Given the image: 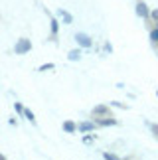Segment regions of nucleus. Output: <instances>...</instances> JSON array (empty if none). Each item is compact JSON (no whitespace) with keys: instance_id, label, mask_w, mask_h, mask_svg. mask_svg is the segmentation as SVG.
Wrapping results in <instances>:
<instances>
[{"instance_id":"obj_2","label":"nucleus","mask_w":158,"mask_h":160,"mask_svg":"<svg viewBox=\"0 0 158 160\" xmlns=\"http://www.w3.org/2000/svg\"><path fill=\"white\" fill-rule=\"evenodd\" d=\"M75 42H77L79 48H85V50L93 48V40H91V36L83 34V32H77V34H75Z\"/></svg>"},{"instance_id":"obj_12","label":"nucleus","mask_w":158,"mask_h":160,"mask_svg":"<svg viewBox=\"0 0 158 160\" xmlns=\"http://www.w3.org/2000/svg\"><path fill=\"white\" fill-rule=\"evenodd\" d=\"M95 134H91V132H85V137H83V142L85 144H91V142H95Z\"/></svg>"},{"instance_id":"obj_18","label":"nucleus","mask_w":158,"mask_h":160,"mask_svg":"<svg viewBox=\"0 0 158 160\" xmlns=\"http://www.w3.org/2000/svg\"><path fill=\"white\" fill-rule=\"evenodd\" d=\"M150 20H154L158 24V10H150Z\"/></svg>"},{"instance_id":"obj_5","label":"nucleus","mask_w":158,"mask_h":160,"mask_svg":"<svg viewBox=\"0 0 158 160\" xmlns=\"http://www.w3.org/2000/svg\"><path fill=\"white\" fill-rule=\"evenodd\" d=\"M97 122V127H115V125H119V121L117 119H113L111 115L109 117H101V119H93Z\"/></svg>"},{"instance_id":"obj_16","label":"nucleus","mask_w":158,"mask_h":160,"mask_svg":"<svg viewBox=\"0 0 158 160\" xmlns=\"http://www.w3.org/2000/svg\"><path fill=\"white\" fill-rule=\"evenodd\" d=\"M103 158H107V160H117L119 156L115 154V152H103Z\"/></svg>"},{"instance_id":"obj_9","label":"nucleus","mask_w":158,"mask_h":160,"mask_svg":"<svg viewBox=\"0 0 158 160\" xmlns=\"http://www.w3.org/2000/svg\"><path fill=\"white\" fill-rule=\"evenodd\" d=\"M67 59L69 61H79L81 59V48H73V50L67 53Z\"/></svg>"},{"instance_id":"obj_21","label":"nucleus","mask_w":158,"mask_h":160,"mask_svg":"<svg viewBox=\"0 0 158 160\" xmlns=\"http://www.w3.org/2000/svg\"><path fill=\"white\" fill-rule=\"evenodd\" d=\"M156 95H158V91H156Z\"/></svg>"},{"instance_id":"obj_10","label":"nucleus","mask_w":158,"mask_h":160,"mask_svg":"<svg viewBox=\"0 0 158 160\" xmlns=\"http://www.w3.org/2000/svg\"><path fill=\"white\" fill-rule=\"evenodd\" d=\"M57 30H59V24H57L56 18H52V38H56V36H57Z\"/></svg>"},{"instance_id":"obj_20","label":"nucleus","mask_w":158,"mask_h":160,"mask_svg":"<svg viewBox=\"0 0 158 160\" xmlns=\"http://www.w3.org/2000/svg\"><path fill=\"white\" fill-rule=\"evenodd\" d=\"M105 52L107 53H113V46L111 44H105Z\"/></svg>"},{"instance_id":"obj_11","label":"nucleus","mask_w":158,"mask_h":160,"mask_svg":"<svg viewBox=\"0 0 158 160\" xmlns=\"http://www.w3.org/2000/svg\"><path fill=\"white\" fill-rule=\"evenodd\" d=\"M24 117H26V119H28L30 122H32V125H36V115H34L30 109H26V111H24Z\"/></svg>"},{"instance_id":"obj_6","label":"nucleus","mask_w":158,"mask_h":160,"mask_svg":"<svg viewBox=\"0 0 158 160\" xmlns=\"http://www.w3.org/2000/svg\"><path fill=\"white\" fill-rule=\"evenodd\" d=\"M95 127H97L95 121H83V122H79V125H77V131L79 132H93Z\"/></svg>"},{"instance_id":"obj_17","label":"nucleus","mask_w":158,"mask_h":160,"mask_svg":"<svg viewBox=\"0 0 158 160\" xmlns=\"http://www.w3.org/2000/svg\"><path fill=\"white\" fill-rule=\"evenodd\" d=\"M53 67H56L53 63H44V65H40L38 71H50V69H53Z\"/></svg>"},{"instance_id":"obj_3","label":"nucleus","mask_w":158,"mask_h":160,"mask_svg":"<svg viewBox=\"0 0 158 160\" xmlns=\"http://www.w3.org/2000/svg\"><path fill=\"white\" fill-rule=\"evenodd\" d=\"M135 12H136L138 18H144V20H148V18H150V10H148V6H146L144 0H138V2H136Z\"/></svg>"},{"instance_id":"obj_4","label":"nucleus","mask_w":158,"mask_h":160,"mask_svg":"<svg viewBox=\"0 0 158 160\" xmlns=\"http://www.w3.org/2000/svg\"><path fill=\"white\" fill-rule=\"evenodd\" d=\"M91 115H93V119L109 117V115H111V109H109V105H95L93 111H91Z\"/></svg>"},{"instance_id":"obj_13","label":"nucleus","mask_w":158,"mask_h":160,"mask_svg":"<svg viewBox=\"0 0 158 160\" xmlns=\"http://www.w3.org/2000/svg\"><path fill=\"white\" fill-rule=\"evenodd\" d=\"M150 40H152L154 44H158V26L150 30Z\"/></svg>"},{"instance_id":"obj_7","label":"nucleus","mask_w":158,"mask_h":160,"mask_svg":"<svg viewBox=\"0 0 158 160\" xmlns=\"http://www.w3.org/2000/svg\"><path fill=\"white\" fill-rule=\"evenodd\" d=\"M57 18H59V20H63V24H73V16H71V12H67L65 8H59L57 10Z\"/></svg>"},{"instance_id":"obj_15","label":"nucleus","mask_w":158,"mask_h":160,"mask_svg":"<svg viewBox=\"0 0 158 160\" xmlns=\"http://www.w3.org/2000/svg\"><path fill=\"white\" fill-rule=\"evenodd\" d=\"M148 128H150V132L158 138V125H156V122H148Z\"/></svg>"},{"instance_id":"obj_19","label":"nucleus","mask_w":158,"mask_h":160,"mask_svg":"<svg viewBox=\"0 0 158 160\" xmlns=\"http://www.w3.org/2000/svg\"><path fill=\"white\" fill-rule=\"evenodd\" d=\"M111 107H117V109H126V105H123V103H119V101H113V103H111Z\"/></svg>"},{"instance_id":"obj_1","label":"nucleus","mask_w":158,"mask_h":160,"mask_svg":"<svg viewBox=\"0 0 158 160\" xmlns=\"http://www.w3.org/2000/svg\"><path fill=\"white\" fill-rule=\"evenodd\" d=\"M14 52H16V55H26V53H30V52H32V40H28V38L16 40Z\"/></svg>"},{"instance_id":"obj_14","label":"nucleus","mask_w":158,"mask_h":160,"mask_svg":"<svg viewBox=\"0 0 158 160\" xmlns=\"http://www.w3.org/2000/svg\"><path fill=\"white\" fill-rule=\"evenodd\" d=\"M14 111H16L18 115H22V117H24V111H26V109L22 107V103H18V101H16V103H14Z\"/></svg>"},{"instance_id":"obj_8","label":"nucleus","mask_w":158,"mask_h":160,"mask_svg":"<svg viewBox=\"0 0 158 160\" xmlns=\"http://www.w3.org/2000/svg\"><path fill=\"white\" fill-rule=\"evenodd\" d=\"M62 128H63V132H67V134H75L77 132V125L73 121H63Z\"/></svg>"}]
</instances>
